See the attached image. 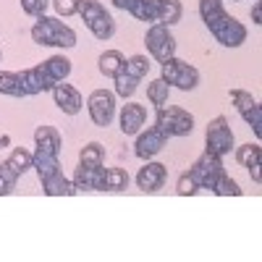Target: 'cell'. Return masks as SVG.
I'll list each match as a JSON object with an SVG mask.
<instances>
[{"label": "cell", "instance_id": "6da1fadb", "mask_svg": "<svg viewBox=\"0 0 262 262\" xmlns=\"http://www.w3.org/2000/svg\"><path fill=\"white\" fill-rule=\"evenodd\" d=\"M32 39L37 45H45V48H74L76 32L71 27H66L60 18L37 16L34 27H32Z\"/></svg>", "mask_w": 262, "mask_h": 262}, {"label": "cell", "instance_id": "7a4b0ae2", "mask_svg": "<svg viewBox=\"0 0 262 262\" xmlns=\"http://www.w3.org/2000/svg\"><path fill=\"white\" fill-rule=\"evenodd\" d=\"M155 126L163 131V134L170 139V137H189L194 131V116L184 107H176V105H163V107H155Z\"/></svg>", "mask_w": 262, "mask_h": 262}, {"label": "cell", "instance_id": "3957f363", "mask_svg": "<svg viewBox=\"0 0 262 262\" xmlns=\"http://www.w3.org/2000/svg\"><path fill=\"white\" fill-rule=\"evenodd\" d=\"M163 66V74H160V79L168 84V86H176V90H181V92H189V90H194L196 84H200V71L194 69V66H189L186 60H181V58H168L165 63H160Z\"/></svg>", "mask_w": 262, "mask_h": 262}, {"label": "cell", "instance_id": "277c9868", "mask_svg": "<svg viewBox=\"0 0 262 262\" xmlns=\"http://www.w3.org/2000/svg\"><path fill=\"white\" fill-rule=\"evenodd\" d=\"M231 149H233V131L228 126V118L215 116L205 131V152H210L215 158H226Z\"/></svg>", "mask_w": 262, "mask_h": 262}, {"label": "cell", "instance_id": "5b68a950", "mask_svg": "<svg viewBox=\"0 0 262 262\" xmlns=\"http://www.w3.org/2000/svg\"><path fill=\"white\" fill-rule=\"evenodd\" d=\"M144 45L158 63H165L168 58L176 55V37H173L170 27L165 24H149L144 34Z\"/></svg>", "mask_w": 262, "mask_h": 262}, {"label": "cell", "instance_id": "8992f818", "mask_svg": "<svg viewBox=\"0 0 262 262\" xmlns=\"http://www.w3.org/2000/svg\"><path fill=\"white\" fill-rule=\"evenodd\" d=\"M207 29L223 48H238V45L247 42V27L238 18H233L228 11L221 18H215L212 24H207Z\"/></svg>", "mask_w": 262, "mask_h": 262}, {"label": "cell", "instance_id": "52a82bcc", "mask_svg": "<svg viewBox=\"0 0 262 262\" xmlns=\"http://www.w3.org/2000/svg\"><path fill=\"white\" fill-rule=\"evenodd\" d=\"M86 111H90V118L95 126L105 128L111 126L116 118V92H107V90H95L86 100Z\"/></svg>", "mask_w": 262, "mask_h": 262}, {"label": "cell", "instance_id": "ba28073f", "mask_svg": "<svg viewBox=\"0 0 262 262\" xmlns=\"http://www.w3.org/2000/svg\"><path fill=\"white\" fill-rule=\"evenodd\" d=\"M223 170H226L223 168V158H215V155H210V152H205L202 158H196L194 165L189 168V173L194 176L196 186H200V189H210V191H212L217 176H221Z\"/></svg>", "mask_w": 262, "mask_h": 262}, {"label": "cell", "instance_id": "9c48e42d", "mask_svg": "<svg viewBox=\"0 0 262 262\" xmlns=\"http://www.w3.org/2000/svg\"><path fill=\"white\" fill-rule=\"evenodd\" d=\"M18 76H21V84H24V90H27V97L42 95V92H53V86L60 84V81L53 79V74L45 66V60H42L39 66H32V69H24Z\"/></svg>", "mask_w": 262, "mask_h": 262}, {"label": "cell", "instance_id": "30bf717a", "mask_svg": "<svg viewBox=\"0 0 262 262\" xmlns=\"http://www.w3.org/2000/svg\"><path fill=\"white\" fill-rule=\"evenodd\" d=\"M231 102L236 105L238 116L252 126L254 137H262V107L257 105V100L244 90H231Z\"/></svg>", "mask_w": 262, "mask_h": 262}, {"label": "cell", "instance_id": "8fae6325", "mask_svg": "<svg viewBox=\"0 0 262 262\" xmlns=\"http://www.w3.org/2000/svg\"><path fill=\"white\" fill-rule=\"evenodd\" d=\"M168 144V137L163 134V131L158 126H152L147 131H139L137 134V144H134V155L139 160H152L158 155V152Z\"/></svg>", "mask_w": 262, "mask_h": 262}, {"label": "cell", "instance_id": "7c38bea8", "mask_svg": "<svg viewBox=\"0 0 262 262\" xmlns=\"http://www.w3.org/2000/svg\"><path fill=\"white\" fill-rule=\"evenodd\" d=\"M76 191H105V168L102 165H81L74 173Z\"/></svg>", "mask_w": 262, "mask_h": 262}, {"label": "cell", "instance_id": "4fadbf2b", "mask_svg": "<svg viewBox=\"0 0 262 262\" xmlns=\"http://www.w3.org/2000/svg\"><path fill=\"white\" fill-rule=\"evenodd\" d=\"M168 179V168L163 163H152V160H144V168H139L137 173V186L147 194L152 191H160L163 184Z\"/></svg>", "mask_w": 262, "mask_h": 262}, {"label": "cell", "instance_id": "5bb4252c", "mask_svg": "<svg viewBox=\"0 0 262 262\" xmlns=\"http://www.w3.org/2000/svg\"><path fill=\"white\" fill-rule=\"evenodd\" d=\"M53 100L66 116H79L81 107H84V100H81L79 90L71 86V84H63V81L53 86Z\"/></svg>", "mask_w": 262, "mask_h": 262}, {"label": "cell", "instance_id": "9a60e30c", "mask_svg": "<svg viewBox=\"0 0 262 262\" xmlns=\"http://www.w3.org/2000/svg\"><path fill=\"white\" fill-rule=\"evenodd\" d=\"M118 123H121V131L126 137H137L142 126L147 123V107L139 105V102H128L121 107V116H118Z\"/></svg>", "mask_w": 262, "mask_h": 262}, {"label": "cell", "instance_id": "2e32d148", "mask_svg": "<svg viewBox=\"0 0 262 262\" xmlns=\"http://www.w3.org/2000/svg\"><path fill=\"white\" fill-rule=\"evenodd\" d=\"M34 144L39 152H48V155H60V147H63V139L60 134L53 128V126H37L34 131Z\"/></svg>", "mask_w": 262, "mask_h": 262}, {"label": "cell", "instance_id": "e0dca14e", "mask_svg": "<svg viewBox=\"0 0 262 262\" xmlns=\"http://www.w3.org/2000/svg\"><path fill=\"white\" fill-rule=\"evenodd\" d=\"M42 189H45L48 196H74V194H76L74 181H71V179H66V176H63V170L53 173L50 179L42 181Z\"/></svg>", "mask_w": 262, "mask_h": 262}, {"label": "cell", "instance_id": "ac0fdd59", "mask_svg": "<svg viewBox=\"0 0 262 262\" xmlns=\"http://www.w3.org/2000/svg\"><path fill=\"white\" fill-rule=\"evenodd\" d=\"M123 63H126V58H123L121 50H105V53L100 55V60H97L100 74L107 76V79H116V76L123 71Z\"/></svg>", "mask_w": 262, "mask_h": 262}, {"label": "cell", "instance_id": "d6986e66", "mask_svg": "<svg viewBox=\"0 0 262 262\" xmlns=\"http://www.w3.org/2000/svg\"><path fill=\"white\" fill-rule=\"evenodd\" d=\"M160 3L163 0H137L134 8H131L128 13L139 18V21H149V24H158L160 18Z\"/></svg>", "mask_w": 262, "mask_h": 262}, {"label": "cell", "instance_id": "ffe728a7", "mask_svg": "<svg viewBox=\"0 0 262 262\" xmlns=\"http://www.w3.org/2000/svg\"><path fill=\"white\" fill-rule=\"evenodd\" d=\"M86 29H90L97 39H111L113 34H116V21H113V16L111 13H100L97 18H92V21H86Z\"/></svg>", "mask_w": 262, "mask_h": 262}, {"label": "cell", "instance_id": "44dd1931", "mask_svg": "<svg viewBox=\"0 0 262 262\" xmlns=\"http://www.w3.org/2000/svg\"><path fill=\"white\" fill-rule=\"evenodd\" d=\"M32 168L37 170V176H39V181H45V179H50L53 173H58L60 170V163H58V158L55 155H48V152H34V163H32Z\"/></svg>", "mask_w": 262, "mask_h": 262}, {"label": "cell", "instance_id": "7402d4cb", "mask_svg": "<svg viewBox=\"0 0 262 262\" xmlns=\"http://www.w3.org/2000/svg\"><path fill=\"white\" fill-rule=\"evenodd\" d=\"M0 95L8 97H27V90L21 84V76L16 71H0Z\"/></svg>", "mask_w": 262, "mask_h": 262}, {"label": "cell", "instance_id": "603a6c76", "mask_svg": "<svg viewBox=\"0 0 262 262\" xmlns=\"http://www.w3.org/2000/svg\"><path fill=\"white\" fill-rule=\"evenodd\" d=\"M181 13H184L181 0H163V3H160V18H158V24H165V27L179 24Z\"/></svg>", "mask_w": 262, "mask_h": 262}, {"label": "cell", "instance_id": "cb8c5ba5", "mask_svg": "<svg viewBox=\"0 0 262 262\" xmlns=\"http://www.w3.org/2000/svg\"><path fill=\"white\" fill-rule=\"evenodd\" d=\"M147 97H149V102L155 105V107H163V105H168V97H170V86H168L163 79L149 81V84H147Z\"/></svg>", "mask_w": 262, "mask_h": 262}, {"label": "cell", "instance_id": "d4e9b609", "mask_svg": "<svg viewBox=\"0 0 262 262\" xmlns=\"http://www.w3.org/2000/svg\"><path fill=\"white\" fill-rule=\"evenodd\" d=\"M102 160H105V147L100 142L84 144L81 152H79V163L81 165H102Z\"/></svg>", "mask_w": 262, "mask_h": 262}, {"label": "cell", "instance_id": "484cf974", "mask_svg": "<svg viewBox=\"0 0 262 262\" xmlns=\"http://www.w3.org/2000/svg\"><path fill=\"white\" fill-rule=\"evenodd\" d=\"M45 66L50 69V74H53L55 81H66V79L71 76V60L66 58V55H50L45 60Z\"/></svg>", "mask_w": 262, "mask_h": 262}, {"label": "cell", "instance_id": "4316f807", "mask_svg": "<svg viewBox=\"0 0 262 262\" xmlns=\"http://www.w3.org/2000/svg\"><path fill=\"white\" fill-rule=\"evenodd\" d=\"M128 186V173L123 168H105V191H123Z\"/></svg>", "mask_w": 262, "mask_h": 262}, {"label": "cell", "instance_id": "83f0119b", "mask_svg": "<svg viewBox=\"0 0 262 262\" xmlns=\"http://www.w3.org/2000/svg\"><path fill=\"white\" fill-rule=\"evenodd\" d=\"M226 13V6H223V0H200V16L205 21V27L212 24L215 18H221Z\"/></svg>", "mask_w": 262, "mask_h": 262}, {"label": "cell", "instance_id": "f1b7e54d", "mask_svg": "<svg viewBox=\"0 0 262 262\" xmlns=\"http://www.w3.org/2000/svg\"><path fill=\"white\" fill-rule=\"evenodd\" d=\"M212 191H215L217 196H242V189H238V184L228 176L226 170L221 173V176H217V181H215Z\"/></svg>", "mask_w": 262, "mask_h": 262}, {"label": "cell", "instance_id": "f546056e", "mask_svg": "<svg viewBox=\"0 0 262 262\" xmlns=\"http://www.w3.org/2000/svg\"><path fill=\"white\" fill-rule=\"evenodd\" d=\"M123 71L128 74V76H134V79H144L147 76V71H149V60L144 58V55H131L126 63H123Z\"/></svg>", "mask_w": 262, "mask_h": 262}, {"label": "cell", "instance_id": "4dcf8cb0", "mask_svg": "<svg viewBox=\"0 0 262 262\" xmlns=\"http://www.w3.org/2000/svg\"><path fill=\"white\" fill-rule=\"evenodd\" d=\"M8 163L21 173V176H24L27 170H32V163H34V155L32 152H27L24 147H16L13 152H11V158H8Z\"/></svg>", "mask_w": 262, "mask_h": 262}, {"label": "cell", "instance_id": "1f68e13d", "mask_svg": "<svg viewBox=\"0 0 262 262\" xmlns=\"http://www.w3.org/2000/svg\"><path fill=\"white\" fill-rule=\"evenodd\" d=\"M236 160L238 163H242L244 168H249V165H257L259 163V144L254 142H249V144H242V147H238L236 149Z\"/></svg>", "mask_w": 262, "mask_h": 262}, {"label": "cell", "instance_id": "d6a6232c", "mask_svg": "<svg viewBox=\"0 0 262 262\" xmlns=\"http://www.w3.org/2000/svg\"><path fill=\"white\" fill-rule=\"evenodd\" d=\"M113 81H116V95H118V97H131V95L137 92V84H139V79L128 76L126 71H121Z\"/></svg>", "mask_w": 262, "mask_h": 262}, {"label": "cell", "instance_id": "836d02e7", "mask_svg": "<svg viewBox=\"0 0 262 262\" xmlns=\"http://www.w3.org/2000/svg\"><path fill=\"white\" fill-rule=\"evenodd\" d=\"M176 191H179L181 196H191V194L200 191V186H196V181H194V176H191L189 170L179 176V181H176Z\"/></svg>", "mask_w": 262, "mask_h": 262}, {"label": "cell", "instance_id": "e575fe53", "mask_svg": "<svg viewBox=\"0 0 262 262\" xmlns=\"http://www.w3.org/2000/svg\"><path fill=\"white\" fill-rule=\"evenodd\" d=\"M48 6H50V0H21V11H24L27 16H45V11H48Z\"/></svg>", "mask_w": 262, "mask_h": 262}, {"label": "cell", "instance_id": "d590c367", "mask_svg": "<svg viewBox=\"0 0 262 262\" xmlns=\"http://www.w3.org/2000/svg\"><path fill=\"white\" fill-rule=\"evenodd\" d=\"M53 3V8H55V13L58 16H74L76 11H79V0H50Z\"/></svg>", "mask_w": 262, "mask_h": 262}, {"label": "cell", "instance_id": "8d00e7d4", "mask_svg": "<svg viewBox=\"0 0 262 262\" xmlns=\"http://www.w3.org/2000/svg\"><path fill=\"white\" fill-rule=\"evenodd\" d=\"M0 176H3V179H6V181H8L13 189H16V181L21 179V173H18V170H16V168H13L8 160H3V163H0Z\"/></svg>", "mask_w": 262, "mask_h": 262}, {"label": "cell", "instance_id": "74e56055", "mask_svg": "<svg viewBox=\"0 0 262 262\" xmlns=\"http://www.w3.org/2000/svg\"><path fill=\"white\" fill-rule=\"evenodd\" d=\"M134 3H137V0H113V6L118 11H131V8H134Z\"/></svg>", "mask_w": 262, "mask_h": 262}, {"label": "cell", "instance_id": "f35d334b", "mask_svg": "<svg viewBox=\"0 0 262 262\" xmlns=\"http://www.w3.org/2000/svg\"><path fill=\"white\" fill-rule=\"evenodd\" d=\"M252 21H254V24H262V6L259 3L252 6Z\"/></svg>", "mask_w": 262, "mask_h": 262}, {"label": "cell", "instance_id": "ab89813d", "mask_svg": "<svg viewBox=\"0 0 262 262\" xmlns=\"http://www.w3.org/2000/svg\"><path fill=\"white\" fill-rule=\"evenodd\" d=\"M11 191H13V186H11L3 176H0V196H6V194H11Z\"/></svg>", "mask_w": 262, "mask_h": 262}, {"label": "cell", "instance_id": "60d3db41", "mask_svg": "<svg viewBox=\"0 0 262 262\" xmlns=\"http://www.w3.org/2000/svg\"><path fill=\"white\" fill-rule=\"evenodd\" d=\"M247 170H249V176H252V181H254V184H259V163H257V165H249Z\"/></svg>", "mask_w": 262, "mask_h": 262}]
</instances>
